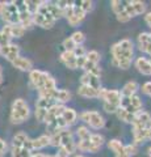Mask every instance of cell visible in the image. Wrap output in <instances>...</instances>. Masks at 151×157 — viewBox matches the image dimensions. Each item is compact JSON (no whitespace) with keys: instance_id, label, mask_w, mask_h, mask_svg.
I'll return each mask as SVG.
<instances>
[{"instance_id":"1","label":"cell","mask_w":151,"mask_h":157,"mask_svg":"<svg viewBox=\"0 0 151 157\" xmlns=\"http://www.w3.org/2000/svg\"><path fill=\"white\" fill-rule=\"evenodd\" d=\"M112 51V64L121 68V70H128L131 66L134 55V46L130 39L125 38L122 41L114 43L110 48Z\"/></svg>"},{"instance_id":"2","label":"cell","mask_w":151,"mask_h":157,"mask_svg":"<svg viewBox=\"0 0 151 157\" xmlns=\"http://www.w3.org/2000/svg\"><path fill=\"white\" fill-rule=\"evenodd\" d=\"M29 115H30V110L29 106L22 98H17L13 101L12 105V111H11V121L14 124H20L22 122H25Z\"/></svg>"},{"instance_id":"3","label":"cell","mask_w":151,"mask_h":157,"mask_svg":"<svg viewBox=\"0 0 151 157\" xmlns=\"http://www.w3.org/2000/svg\"><path fill=\"white\" fill-rule=\"evenodd\" d=\"M80 119L93 130H100L105 126V119L103 118V115L99 111H95V110H88V111L81 113Z\"/></svg>"},{"instance_id":"4","label":"cell","mask_w":151,"mask_h":157,"mask_svg":"<svg viewBox=\"0 0 151 157\" xmlns=\"http://www.w3.org/2000/svg\"><path fill=\"white\" fill-rule=\"evenodd\" d=\"M120 107L131 114H137L142 109V100L138 96H130V97H121Z\"/></svg>"},{"instance_id":"5","label":"cell","mask_w":151,"mask_h":157,"mask_svg":"<svg viewBox=\"0 0 151 157\" xmlns=\"http://www.w3.org/2000/svg\"><path fill=\"white\" fill-rule=\"evenodd\" d=\"M131 126H133V132H138V131H142V130L150 131V128H151V115L149 114V113L141 110L139 113L135 114Z\"/></svg>"},{"instance_id":"6","label":"cell","mask_w":151,"mask_h":157,"mask_svg":"<svg viewBox=\"0 0 151 157\" xmlns=\"http://www.w3.org/2000/svg\"><path fill=\"white\" fill-rule=\"evenodd\" d=\"M2 17L8 22V25H16V24H18V21H20V11H18V7L16 6V3L14 2L9 4L7 3V6L2 13Z\"/></svg>"},{"instance_id":"7","label":"cell","mask_w":151,"mask_h":157,"mask_svg":"<svg viewBox=\"0 0 151 157\" xmlns=\"http://www.w3.org/2000/svg\"><path fill=\"white\" fill-rule=\"evenodd\" d=\"M59 132H61V145L59 147H62L69 153V156L72 155L76 149V143L74 141V134H72V131L65 128V130H61Z\"/></svg>"},{"instance_id":"8","label":"cell","mask_w":151,"mask_h":157,"mask_svg":"<svg viewBox=\"0 0 151 157\" xmlns=\"http://www.w3.org/2000/svg\"><path fill=\"white\" fill-rule=\"evenodd\" d=\"M99 98H101V100L104 101V104L116 105V106L120 107V102H121V93H120V90L100 88L99 89Z\"/></svg>"},{"instance_id":"9","label":"cell","mask_w":151,"mask_h":157,"mask_svg":"<svg viewBox=\"0 0 151 157\" xmlns=\"http://www.w3.org/2000/svg\"><path fill=\"white\" fill-rule=\"evenodd\" d=\"M50 76L47 72L43 71H38V70H32L30 73H29V78H30V82L33 84V86L38 89V92L43 89L45 86V82L47 80V77Z\"/></svg>"},{"instance_id":"10","label":"cell","mask_w":151,"mask_h":157,"mask_svg":"<svg viewBox=\"0 0 151 157\" xmlns=\"http://www.w3.org/2000/svg\"><path fill=\"white\" fill-rule=\"evenodd\" d=\"M124 12L128 14L129 18H133L138 14H142L146 12V4L143 2H138V0H134V2H126V7L124 9Z\"/></svg>"},{"instance_id":"11","label":"cell","mask_w":151,"mask_h":157,"mask_svg":"<svg viewBox=\"0 0 151 157\" xmlns=\"http://www.w3.org/2000/svg\"><path fill=\"white\" fill-rule=\"evenodd\" d=\"M99 62H100V54L97 52L96 50L87 51V54H85V63H84L83 70H84L85 72H89L92 68L99 66Z\"/></svg>"},{"instance_id":"12","label":"cell","mask_w":151,"mask_h":157,"mask_svg":"<svg viewBox=\"0 0 151 157\" xmlns=\"http://www.w3.org/2000/svg\"><path fill=\"white\" fill-rule=\"evenodd\" d=\"M65 105H59V104H55V105H53L50 109L47 110L46 113V115H45V119H43V122H45L46 124H50L53 123L57 118H59L62 115V113L63 110H65Z\"/></svg>"},{"instance_id":"13","label":"cell","mask_w":151,"mask_h":157,"mask_svg":"<svg viewBox=\"0 0 151 157\" xmlns=\"http://www.w3.org/2000/svg\"><path fill=\"white\" fill-rule=\"evenodd\" d=\"M0 54L4 55L9 62H13L17 56H20V47L17 45H12V43H8V45H4L0 47Z\"/></svg>"},{"instance_id":"14","label":"cell","mask_w":151,"mask_h":157,"mask_svg":"<svg viewBox=\"0 0 151 157\" xmlns=\"http://www.w3.org/2000/svg\"><path fill=\"white\" fill-rule=\"evenodd\" d=\"M33 24L37 26H41L43 29H50L54 26V24H55V20H53L50 17H47V16H43V14L41 13H33Z\"/></svg>"},{"instance_id":"15","label":"cell","mask_w":151,"mask_h":157,"mask_svg":"<svg viewBox=\"0 0 151 157\" xmlns=\"http://www.w3.org/2000/svg\"><path fill=\"white\" fill-rule=\"evenodd\" d=\"M108 147H109V149H112V151L114 152V156L116 157H130L129 153L125 149V145L121 143L120 140L113 139V140L108 141Z\"/></svg>"},{"instance_id":"16","label":"cell","mask_w":151,"mask_h":157,"mask_svg":"<svg viewBox=\"0 0 151 157\" xmlns=\"http://www.w3.org/2000/svg\"><path fill=\"white\" fill-rule=\"evenodd\" d=\"M80 82H81V85H88L91 88H93V89H100L101 88L100 86V77L92 75L89 72H85L84 75L81 76Z\"/></svg>"},{"instance_id":"17","label":"cell","mask_w":151,"mask_h":157,"mask_svg":"<svg viewBox=\"0 0 151 157\" xmlns=\"http://www.w3.org/2000/svg\"><path fill=\"white\" fill-rule=\"evenodd\" d=\"M72 6H74V12H72L71 17L67 18V21H69V24L71 26H77L80 22H83V20L85 18V13L77 6H75L74 3H72Z\"/></svg>"},{"instance_id":"18","label":"cell","mask_w":151,"mask_h":157,"mask_svg":"<svg viewBox=\"0 0 151 157\" xmlns=\"http://www.w3.org/2000/svg\"><path fill=\"white\" fill-rule=\"evenodd\" d=\"M135 67H137V70L142 73V75L151 76V63H150V59H146L143 56L138 58L137 60H135Z\"/></svg>"},{"instance_id":"19","label":"cell","mask_w":151,"mask_h":157,"mask_svg":"<svg viewBox=\"0 0 151 157\" xmlns=\"http://www.w3.org/2000/svg\"><path fill=\"white\" fill-rule=\"evenodd\" d=\"M61 60L67 68L70 70H76V58L72 51H63L61 54Z\"/></svg>"},{"instance_id":"20","label":"cell","mask_w":151,"mask_h":157,"mask_svg":"<svg viewBox=\"0 0 151 157\" xmlns=\"http://www.w3.org/2000/svg\"><path fill=\"white\" fill-rule=\"evenodd\" d=\"M71 100V93L66 89H57L53 94V101L55 104H59V105H63L66 102H69Z\"/></svg>"},{"instance_id":"21","label":"cell","mask_w":151,"mask_h":157,"mask_svg":"<svg viewBox=\"0 0 151 157\" xmlns=\"http://www.w3.org/2000/svg\"><path fill=\"white\" fill-rule=\"evenodd\" d=\"M77 94L84 98H99V89H93L88 85H81L77 89Z\"/></svg>"},{"instance_id":"22","label":"cell","mask_w":151,"mask_h":157,"mask_svg":"<svg viewBox=\"0 0 151 157\" xmlns=\"http://www.w3.org/2000/svg\"><path fill=\"white\" fill-rule=\"evenodd\" d=\"M12 64L16 68H18L20 71H32V68H33V63L29 59L22 58V56H17L12 62Z\"/></svg>"},{"instance_id":"23","label":"cell","mask_w":151,"mask_h":157,"mask_svg":"<svg viewBox=\"0 0 151 157\" xmlns=\"http://www.w3.org/2000/svg\"><path fill=\"white\" fill-rule=\"evenodd\" d=\"M61 117H62V119L65 121V123L67 124V127L72 126L76 122V119H77L76 111L74 109H70V107H65V110H63Z\"/></svg>"},{"instance_id":"24","label":"cell","mask_w":151,"mask_h":157,"mask_svg":"<svg viewBox=\"0 0 151 157\" xmlns=\"http://www.w3.org/2000/svg\"><path fill=\"white\" fill-rule=\"evenodd\" d=\"M138 84L135 81H129L124 85V88L121 89V97H130V96H135V93L138 90Z\"/></svg>"},{"instance_id":"25","label":"cell","mask_w":151,"mask_h":157,"mask_svg":"<svg viewBox=\"0 0 151 157\" xmlns=\"http://www.w3.org/2000/svg\"><path fill=\"white\" fill-rule=\"evenodd\" d=\"M32 145H33V151H38V149H42L45 147L50 145V135H42L37 139L32 140Z\"/></svg>"},{"instance_id":"26","label":"cell","mask_w":151,"mask_h":157,"mask_svg":"<svg viewBox=\"0 0 151 157\" xmlns=\"http://www.w3.org/2000/svg\"><path fill=\"white\" fill-rule=\"evenodd\" d=\"M116 114H117V117H118L120 121L125 122V123H130V124L133 123L134 117H135V114H131V113L126 111V110H124V109H121V107H118V110L116 111Z\"/></svg>"},{"instance_id":"27","label":"cell","mask_w":151,"mask_h":157,"mask_svg":"<svg viewBox=\"0 0 151 157\" xmlns=\"http://www.w3.org/2000/svg\"><path fill=\"white\" fill-rule=\"evenodd\" d=\"M149 42H150L149 33H141L138 36V48L142 52H146V50H147Z\"/></svg>"},{"instance_id":"28","label":"cell","mask_w":151,"mask_h":157,"mask_svg":"<svg viewBox=\"0 0 151 157\" xmlns=\"http://www.w3.org/2000/svg\"><path fill=\"white\" fill-rule=\"evenodd\" d=\"M29 139V137L24 134V132H18V134L13 137V145L12 147H14V148H22V145H24V143Z\"/></svg>"},{"instance_id":"29","label":"cell","mask_w":151,"mask_h":157,"mask_svg":"<svg viewBox=\"0 0 151 157\" xmlns=\"http://www.w3.org/2000/svg\"><path fill=\"white\" fill-rule=\"evenodd\" d=\"M76 136L79 140H88L91 137V132L85 126H80L76 128Z\"/></svg>"},{"instance_id":"30","label":"cell","mask_w":151,"mask_h":157,"mask_svg":"<svg viewBox=\"0 0 151 157\" xmlns=\"http://www.w3.org/2000/svg\"><path fill=\"white\" fill-rule=\"evenodd\" d=\"M75 6H77L85 14L89 11H92V7H93V3L91 0H81V2H74Z\"/></svg>"},{"instance_id":"31","label":"cell","mask_w":151,"mask_h":157,"mask_svg":"<svg viewBox=\"0 0 151 157\" xmlns=\"http://www.w3.org/2000/svg\"><path fill=\"white\" fill-rule=\"evenodd\" d=\"M110 7H112V11L116 13V16L118 13H121L125 9L126 7V2H121V0H113V2L110 3Z\"/></svg>"},{"instance_id":"32","label":"cell","mask_w":151,"mask_h":157,"mask_svg":"<svg viewBox=\"0 0 151 157\" xmlns=\"http://www.w3.org/2000/svg\"><path fill=\"white\" fill-rule=\"evenodd\" d=\"M25 33V29H24L20 24H16V25H11V34L12 38H20L24 36Z\"/></svg>"},{"instance_id":"33","label":"cell","mask_w":151,"mask_h":157,"mask_svg":"<svg viewBox=\"0 0 151 157\" xmlns=\"http://www.w3.org/2000/svg\"><path fill=\"white\" fill-rule=\"evenodd\" d=\"M89 141H91V143L93 144V145H96V147H99V148H101L105 140H104V136H101L100 134H91Z\"/></svg>"},{"instance_id":"34","label":"cell","mask_w":151,"mask_h":157,"mask_svg":"<svg viewBox=\"0 0 151 157\" xmlns=\"http://www.w3.org/2000/svg\"><path fill=\"white\" fill-rule=\"evenodd\" d=\"M72 41H74V43L76 46H81L83 45V42L85 41V36L81 32H75V33H72V36L70 37Z\"/></svg>"},{"instance_id":"35","label":"cell","mask_w":151,"mask_h":157,"mask_svg":"<svg viewBox=\"0 0 151 157\" xmlns=\"http://www.w3.org/2000/svg\"><path fill=\"white\" fill-rule=\"evenodd\" d=\"M63 47H65V51H74V48L76 47V45L74 43V41L69 37L63 41Z\"/></svg>"},{"instance_id":"36","label":"cell","mask_w":151,"mask_h":157,"mask_svg":"<svg viewBox=\"0 0 151 157\" xmlns=\"http://www.w3.org/2000/svg\"><path fill=\"white\" fill-rule=\"evenodd\" d=\"M74 55H75V58H81V56H85V54H87V51H85V48H84V46H76L75 48H74Z\"/></svg>"},{"instance_id":"37","label":"cell","mask_w":151,"mask_h":157,"mask_svg":"<svg viewBox=\"0 0 151 157\" xmlns=\"http://www.w3.org/2000/svg\"><path fill=\"white\" fill-rule=\"evenodd\" d=\"M125 149L126 152L129 153V156H134L135 153L138 152V148H137V144H129V145H125Z\"/></svg>"},{"instance_id":"38","label":"cell","mask_w":151,"mask_h":157,"mask_svg":"<svg viewBox=\"0 0 151 157\" xmlns=\"http://www.w3.org/2000/svg\"><path fill=\"white\" fill-rule=\"evenodd\" d=\"M46 113L47 110H43V109H36V118H37V121H42L45 119V115H46Z\"/></svg>"},{"instance_id":"39","label":"cell","mask_w":151,"mask_h":157,"mask_svg":"<svg viewBox=\"0 0 151 157\" xmlns=\"http://www.w3.org/2000/svg\"><path fill=\"white\" fill-rule=\"evenodd\" d=\"M142 92L145 93V94L151 96V81L145 82V84L142 85Z\"/></svg>"},{"instance_id":"40","label":"cell","mask_w":151,"mask_h":157,"mask_svg":"<svg viewBox=\"0 0 151 157\" xmlns=\"http://www.w3.org/2000/svg\"><path fill=\"white\" fill-rule=\"evenodd\" d=\"M104 110L106 113H116L118 110V106L116 105H109V104H104Z\"/></svg>"},{"instance_id":"41","label":"cell","mask_w":151,"mask_h":157,"mask_svg":"<svg viewBox=\"0 0 151 157\" xmlns=\"http://www.w3.org/2000/svg\"><path fill=\"white\" fill-rule=\"evenodd\" d=\"M145 21L147 24V26L151 29V12H147L145 14Z\"/></svg>"},{"instance_id":"42","label":"cell","mask_w":151,"mask_h":157,"mask_svg":"<svg viewBox=\"0 0 151 157\" xmlns=\"http://www.w3.org/2000/svg\"><path fill=\"white\" fill-rule=\"evenodd\" d=\"M6 148H7V143L3 139H0V152H3V153H4Z\"/></svg>"},{"instance_id":"43","label":"cell","mask_w":151,"mask_h":157,"mask_svg":"<svg viewBox=\"0 0 151 157\" xmlns=\"http://www.w3.org/2000/svg\"><path fill=\"white\" fill-rule=\"evenodd\" d=\"M3 82V71H2V67H0V84Z\"/></svg>"},{"instance_id":"44","label":"cell","mask_w":151,"mask_h":157,"mask_svg":"<svg viewBox=\"0 0 151 157\" xmlns=\"http://www.w3.org/2000/svg\"><path fill=\"white\" fill-rule=\"evenodd\" d=\"M147 153H149V156H150V157H151V147H150V148H149V149H147Z\"/></svg>"},{"instance_id":"45","label":"cell","mask_w":151,"mask_h":157,"mask_svg":"<svg viewBox=\"0 0 151 157\" xmlns=\"http://www.w3.org/2000/svg\"><path fill=\"white\" fill-rule=\"evenodd\" d=\"M149 140H151V128H150V131H149Z\"/></svg>"},{"instance_id":"46","label":"cell","mask_w":151,"mask_h":157,"mask_svg":"<svg viewBox=\"0 0 151 157\" xmlns=\"http://www.w3.org/2000/svg\"><path fill=\"white\" fill-rule=\"evenodd\" d=\"M75 157H85V156H83V155H76Z\"/></svg>"},{"instance_id":"47","label":"cell","mask_w":151,"mask_h":157,"mask_svg":"<svg viewBox=\"0 0 151 157\" xmlns=\"http://www.w3.org/2000/svg\"><path fill=\"white\" fill-rule=\"evenodd\" d=\"M150 63H151V59H150Z\"/></svg>"},{"instance_id":"48","label":"cell","mask_w":151,"mask_h":157,"mask_svg":"<svg viewBox=\"0 0 151 157\" xmlns=\"http://www.w3.org/2000/svg\"><path fill=\"white\" fill-rule=\"evenodd\" d=\"M0 47H2V46H0Z\"/></svg>"}]
</instances>
